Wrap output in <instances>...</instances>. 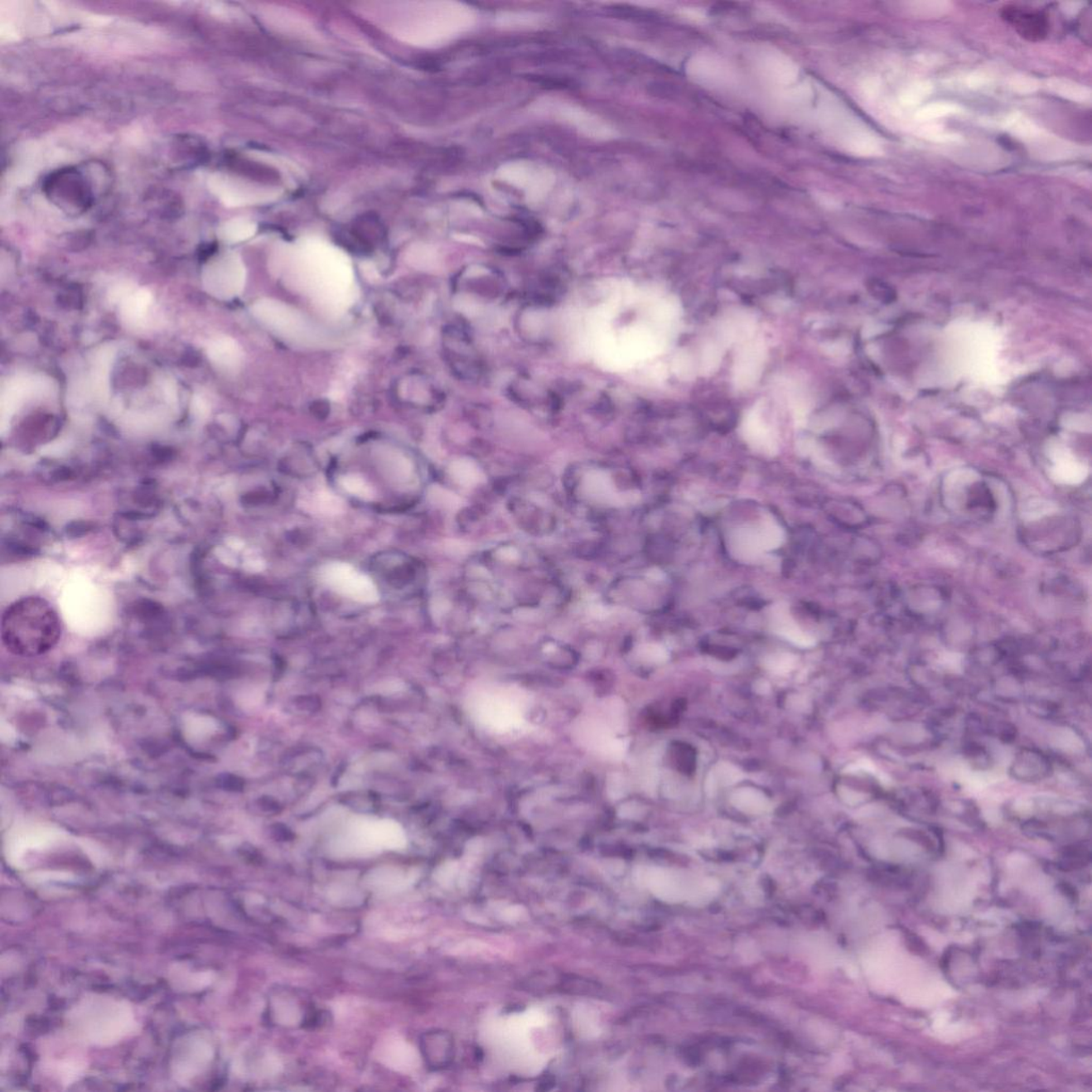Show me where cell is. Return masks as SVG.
Here are the masks:
<instances>
[{"mask_svg":"<svg viewBox=\"0 0 1092 1092\" xmlns=\"http://www.w3.org/2000/svg\"><path fill=\"white\" fill-rule=\"evenodd\" d=\"M286 278L334 310H343L355 299V273L350 259L326 241L306 239L286 252Z\"/></svg>","mask_w":1092,"mask_h":1092,"instance_id":"cell-1","label":"cell"},{"mask_svg":"<svg viewBox=\"0 0 1092 1092\" xmlns=\"http://www.w3.org/2000/svg\"><path fill=\"white\" fill-rule=\"evenodd\" d=\"M60 636L57 612L41 597H28L14 602L2 616V644L14 655H42L58 644Z\"/></svg>","mask_w":1092,"mask_h":1092,"instance_id":"cell-2","label":"cell"},{"mask_svg":"<svg viewBox=\"0 0 1092 1092\" xmlns=\"http://www.w3.org/2000/svg\"><path fill=\"white\" fill-rule=\"evenodd\" d=\"M252 314L277 336L301 346H321L328 336L316 323L287 304L271 299L259 300Z\"/></svg>","mask_w":1092,"mask_h":1092,"instance_id":"cell-3","label":"cell"},{"mask_svg":"<svg viewBox=\"0 0 1092 1092\" xmlns=\"http://www.w3.org/2000/svg\"><path fill=\"white\" fill-rule=\"evenodd\" d=\"M246 267L240 256L225 254L217 256L204 267V289L220 300H231L240 295L246 284Z\"/></svg>","mask_w":1092,"mask_h":1092,"instance_id":"cell-4","label":"cell"},{"mask_svg":"<svg viewBox=\"0 0 1092 1092\" xmlns=\"http://www.w3.org/2000/svg\"><path fill=\"white\" fill-rule=\"evenodd\" d=\"M322 582L334 592L360 603L374 604L379 601L377 587L366 575L360 573L350 564L331 563L321 571Z\"/></svg>","mask_w":1092,"mask_h":1092,"instance_id":"cell-5","label":"cell"},{"mask_svg":"<svg viewBox=\"0 0 1092 1092\" xmlns=\"http://www.w3.org/2000/svg\"><path fill=\"white\" fill-rule=\"evenodd\" d=\"M208 186L211 192L229 207L268 203L278 196L276 189L263 187L225 174H215L208 181Z\"/></svg>","mask_w":1092,"mask_h":1092,"instance_id":"cell-6","label":"cell"},{"mask_svg":"<svg viewBox=\"0 0 1092 1092\" xmlns=\"http://www.w3.org/2000/svg\"><path fill=\"white\" fill-rule=\"evenodd\" d=\"M1001 16L1019 36L1031 42H1039L1049 35L1050 21L1043 11L1009 5L1003 8Z\"/></svg>","mask_w":1092,"mask_h":1092,"instance_id":"cell-7","label":"cell"},{"mask_svg":"<svg viewBox=\"0 0 1092 1092\" xmlns=\"http://www.w3.org/2000/svg\"><path fill=\"white\" fill-rule=\"evenodd\" d=\"M419 1046L423 1061L430 1069H447L454 1061L455 1039L449 1032L443 1030L426 1032L422 1035Z\"/></svg>","mask_w":1092,"mask_h":1092,"instance_id":"cell-8","label":"cell"},{"mask_svg":"<svg viewBox=\"0 0 1092 1092\" xmlns=\"http://www.w3.org/2000/svg\"><path fill=\"white\" fill-rule=\"evenodd\" d=\"M732 554L742 562H754L761 553L767 551L766 542L761 526L759 529H739L730 538Z\"/></svg>","mask_w":1092,"mask_h":1092,"instance_id":"cell-9","label":"cell"},{"mask_svg":"<svg viewBox=\"0 0 1092 1092\" xmlns=\"http://www.w3.org/2000/svg\"><path fill=\"white\" fill-rule=\"evenodd\" d=\"M207 355L218 369L234 373L239 370L244 354L236 341L221 336L208 344Z\"/></svg>","mask_w":1092,"mask_h":1092,"instance_id":"cell-10","label":"cell"},{"mask_svg":"<svg viewBox=\"0 0 1092 1092\" xmlns=\"http://www.w3.org/2000/svg\"><path fill=\"white\" fill-rule=\"evenodd\" d=\"M582 490L590 500L602 504L618 505L626 503L624 499L629 500L626 495L616 492L611 478L603 471H592L587 474L582 481Z\"/></svg>","mask_w":1092,"mask_h":1092,"instance_id":"cell-11","label":"cell"},{"mask_svg":"<svg viewBox=\"0 0 1092 1092\" xmlns=\"http://www.w3.org/2000/svg\"><path fill=\"white\" fill-rule=\"evenodd\" d=\"M40 389L38 380L32 378H17L10 381L2 394V413L12 414Z\"/></svg>","mask_w":1092,"mask_h":1092,"instance_id":"cell-12","label":"cell"},{"mask_svg":"<svg viewBox=\"0 0 1092 1092\" xmlns=\"http://www.w3.org/2000/svg\"><path fill=\"white\" fill-rule=\"evenodd\" d=\"M772 630L779 636L800 648H811L816 644L815 639L802 631L783 608H779L772 615Z\"/></svg>","mask_w":1092,"mask_h":1092,"instance_id":"cell-13","label":"cell"},{"mask_svg":"<svg viewBox=\"0 0 1092 1092\" xmlns=\"http://www.w3.org/2000/svg\"><path fill=\"white\" fill-rule=\"evenodd\" d=\"M734 807L747 814H763L771 808V802L766 795L752 787H744L734 792L731 797Z\"/></svg>","mask_w":1092,"mask_h":1092,"instance_id":"cell-14","label":"cell"},{"mask_svg":"<svg viewBox=\"0 0 1092 1092\" xmlns=\"http://www.w3.org/2000/svg\"><path fill=\"white\" fill-rule=\"evenodd\" d=\"M152 303V293L146 288L129 292L121 300V312L125 321L139 322L146 316Z\"/></svg>","mask_w":1092,"mask_h":1092,"instance_id":"cell-15","label":"cell"},{"mask_svg":"<svg viewBox=\"0 0 1092 1092\" xmlns=\"http://www.w3.org/2000/svg\"><path fill=\"white\" fill-rule=\"evenodd\" d=\"M258 231L254 221L244 218L232 219L219 230V237L229 244H239L250 239Z\"/></svg>","mask_w":1092,"mask_h":1092,"instance_id":"cell-16","label":"cell"},{"mask_svg":"<svg viewBox=\"0 0 1092 1092\" xmlns=\"http://www.w3.org/2000/svg\"><path fill=\"white\" fill-rule=\"evenodd\" d=\"M1086 476L1087 470L1085 469L1083 464L1076 463L1069 459L1060 460L1055 466L1052 473L1054 481L1065 485L1080 484Z\"/></svg>","mask_w":1092,"mask_h":1092,"instance_id":"cell-17","label":"cell"},{"mask_svg":"<svg viewBox=\"0 0 1092 1092\" xmlns=\"http://www.w3.org/2000/svg\"><path fill=\"white\" fill-rule=\"evenodd\" d=\"M449 471H451L452 477L459 485L467 486V488L478 485L484 479L476 464L470 461V460L455 461L452 464Z\"/></svg>","mask_w":1092,"mask_h":1092,"instance_id":"cell-18","label":"cell"},{"mask_svg":"<svg viewBox=\"0 0 1092 1092\" xmlns=\"http://www.w3.org/2000/svg\"><path fill=\"white\" fill-rule=\"evenodd\" d=\"M742 777H744V776H742V772L739 771L737 767H735L729 763H719L717 765L715 771H712L711 776H709L708 785H711L712 786L708 787V790H712L713 794H714L717 789V785H735V783L739 782V780H742Z\"/></svg>","mask_w":1092,"mask_h":1092,"instance_id":"cell-19","label":"cell"},{"mask_svg":"<svg viewBox=\"0 0 1092 1092\" xmlns=\"http://www.w3.org/2000/svg\"><path fill=\"white\" fill-rule=\"evenodd\" d=\"M340 484L346 491L365 500H373L374 490L367 484L365 479L359 475L350 474L340 478Z\"/></svg>","mask_w":1092,"mask_h":1092,"instance_id":"cell-20","label":"cell"},{"mask_svg":"<svg viewBox=\"0 0 1092 1092\" xmlns=\"http://www.w3.org/2000/svg\"><path fill=\"white\" fill-rule=\"evenodd\" d=\"M795 664H796V657L790 655V654L783 653L768 657L766 662H765V666L776 674H786L792 671Z\"/></svg>","mask_w":1092,"mask_h":1092,"instance_id":"cell-21","label":"cell"},{"mask_svg":"<svg viewBox=\"0 0 1092 1092\" xmlns=\"http://www.w3.org/2000/svg\"><path fill=\"white\" fill-rule=\"evenodd\" d=\"M430 496L431 499H433L434 503L440 504L444 507L458 508L461 505V500L458 496L447 491V490L439 488V486L431 490Z\"/></svg>","mask_w":1092,"mask_h":1092,"instance_id":"cell-22","label":"cell"},{"mask_svg":"<svg viewBox=\"0 0 1092 1092\" xmlns=\"http://www.w3.org/2000/svg\"><path fill=\"white\" fill-rule=\"evenodd\" d=\"M645 656L654 662H664L667 660V652L660 645H649L645 649Z\"/></svg>","mask_w":1092,"mask_h":1092,"instance_id":"cell-23","label":"cell"},{"mask_svg":"<svg viewBox=\"0 0 1092 1092\" xmlns=\"http://www.w3.org/2000/svg\"><path fill=\"white\" fill-rule=\"evenodd\" d=\"M499 556L505 562H515L519 558V552L515 548H505L500 549Z\"/></svg>","mask_w":1092,"mask_h":1092,"instance_id":"cell-24","label":"cell"},{"mask_svg":"<svg viewBox=\"0 0 1092 1092\" xmlns=\"http://www.w3.org/2000/svg\"><path fill=\"white\" fill-rule=\"evenodd\" d=\"M589 612H590V616H593V618L599 620H603L606 618V616H608L607 609L605 608L603 605H600V604L592 605V607H590L589 609Z\"/></svg>","mask_w":1092,"mask_h":1092,"instance_id":"cell-25","label":"cell"}]
</instances>
